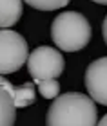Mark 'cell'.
Returning a JSON list of instances; mask_svg holds the SVG:
<instances>
[{
  "label": "cell",
  "mask_w": 107,
  "mask_h": 126,
  "mask_svg": "<svg viewBox=\"0 0 107 126\" xmlns=\"http://www.w3.org/2000/svg\"><path fill=\"white\" fill-rule=\"evenodd\" d=\"M98 112L91 95L67 92L54 97L46 115V126H96Z\"/></svg>",
  "instance_id": "obj_1"
},
{
  "label": "cell",
  "mask_w": 107,
  "mask_h": 126,
  "mask_svg": "<svg viewBox=\"0 0 107 126\" xmlns=\"http://www.w3.org/2000/svg\"><path fill=\"white\" fill-rule=\"evenodd\" d=\"M51 38L54 45L65 52L82 50L91 40V25L82 13L65 11L51 24Z\"/></svg>",
  "instance_id": "obj_2"
},
{
  "label": "cell",
  "mask_w": 107,
  "mask_h": 126,
  "mask_svg": "<svg viewBox=\"0 0 107 126\" xmlns=\"http://www.w3.org/2000/svg\"><path fill=\"white\" fill-rule=\"evenodd\" d=\"M29 58L27 42L11 29H0V74H13Z\"/></svg>",
  "instance_id": "obj_3"
},
{
  "label": "cell",
  "mask_w": 107,
  "mask_h": 126,
  "mask_svg": "<svg viewBox=\"0 0 107 126\" xmlns=\"http://www.w3.org/2000/svg\"><path fill=\"white\" fill-rule=\"evenodd\" d=\"M65 61L60 50L53 47H36L27 58V70H29L31 78L36 81L42 79H56L64 74Z\"/></svg>",
  "instance_id": "obj_4"
},
{
  "label": "cell",
  "mask_w": 107,
  "mask_h": 126,
  "mask_svg": "<svg viewBox=\"0 0 107 126\" xmlns=\"http://www.w3.org/2000/svg\"><path fill=\"white\" fill-rule=\"evenodd\" d=\"M85 88L93 101L107 106V56L89 63L85 70Z\"/></svg>",
  "instance_id": "obj_5"
},
{
  "label": "cell",
  "mask_w": 107,
  "mask_h": 126,
  "mask_svg": "<svg viewBox=\"0 0 107 126\" xmlns=\"http://www.w3.org/2000/svg\"><path fill=\"white\" fill-rule=\"evenodd\" d=\"M22 13V0H0V29L13 27L20 20Z\"/></svg>",
  "instance_id": "obj_6"
},
{
  "label": "cell",
  "mask_w": 107,
  "mask_h": 126,
  "mask_svg": "<svg viewBox=\"0 0 107 126\" xmlns=\"http://www.w3.org/2000/svg\"><path fill=\"white\" fill-rule=\"evenodd\" d=\"M16 121V106L4 87H0V126H13Z\"/></svg>",
  "instance_id": "obj_7"
},
{
  "label": "cell",
  "mask_w": 107,
  "mask_h": 126,
  "mask_svg": "<svg viewBox=\"0 0 107 126\" xmlns=\"http://www.w3.org/2000/svg\"><path fill=\"white\" fill-rule=\"evenodd\" d=\"M35 101H36L35 83H24L22 87L15 88V94H13V103H15L16 110H18V108L31 106Z\"/></svg>",
  "instance_id": "obj_8"
},
{
  "label": "cell",
  "mask_w": 107,
  "mask_h": 126,
  "mask_svg": "<svg viewBox=\"0 0 107 126\" xmlns=\"http://www.w3.org/2000/svg\"><path fill=\"white\" fill-rule=\"evenodd\" d=\"M36 88L40 92L42 97L46 99H54V97L60 95V85L56 79H42V81H36Z\"/></svg>",
  "instance_id": "obj_9"
},
{
  "label": "cell",
  "mask_w": 107,
  "mask_h": 126,
  "mask_svg": "<svg viewBox=\"0 0 107 126\" xmlns=\"http://www.w3.org/2000/svg\"><path fill=\"white\" fill-rule=\"evenodd\" d=\"M24 2L38 11H56L65 7L71 0H24Z\"/></svg>",
  "instance_id": "obj_10"
},
{
  "label": "cell",
  "mask_w": 107,
  "mask_h": 126,
  "mask_svg": "<svg viewBox=\"0 0 107 126\" xmlns=\"http://www.w3.org/2000/svg\"><path fill=\"white\" fill-rule=\"evenodd\" d=\"M102 34H104V40L107 43V16L104 18V24H102Z\"/></svg>",
  "instance_id": "obj_11"
},
{
  "label": "cell",
  "mask_w": 107,
  "mask_h": 126,
  "mask_svg": "<svg viewBox=\"0 0 107 126\" xmlns=\"http://www.w3.org/2000/svg\"><path fill=\"white\" fill-rule=\"evenodd\" d=\"M96 126H107V113H105V115H104L102 119H100V123H98Z\"/></svg>",
  "instance_id": "obj_12"
},
{
  "label": "cell",
  "mask_w": 107,
  "mask_h": 126,
  "mask_svg": "<svg viewBox=\"0 0 107 126\" xmlns=\"http://www.w3.org/2000/svg\"><path fill=\"white\" fill-rule=\"evenodd\" d=\"M93 2H96V4H102V5H107V0H93Z\"/></svg>",
  "instance_id": "obj_13"
}]
</instances>
